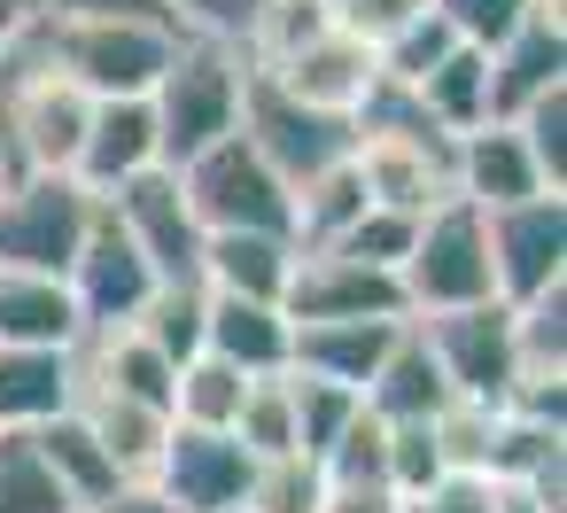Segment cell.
<instances>
[{
	"mask_svg": "<svg viewBox=\"0 0 567 513\" xmlns=\"http://www.w3.org/2000/svg\"><path fill=\"white\" fill-rule=\"evenodd\" d=\"M513 133H520V148H528L536 179H544L551 195H567V86H551L544 102H528V110L513 117Z\"/></svg>",
	"mask_w": 567,
	"mask_h": 513,
	"instance_id": "e575fe53",
	"label": "cell"
},
{
	"mask_svg": "<svg viewBox=\"0 0 567 513\" xmlns=\"http://www.w3.org/2000/svg\"><path fill=\"white\" fill-rule=\"evenodd\" d=\"M404 513H420V505H404Z\"/></svg>",
	"mask_w": 567,
	"mask_h": 513,
	"instance_id": "bcb514c9",
	"label": "cell"
},
{
	"mask_svg": "<svg viewBox=\"0 0 567 513\" xmlns=\"http://www.w3.org/2000/svg\"><path fill=\"white\" fill-rule=\"evenodd\" d=\"M24 17H32V9H24V0H0V48H9V40L24 32Z\"/></svg>",
	"mask_w": 567,
	"mask_h": 513,
	"instance_id": "ee69618b",
	"label": "cell"
},
{
	"mask_svg": "<svg viewBox=\"0 0 567 513\" xmlns=\"http://www.w3.org/2000/svg\"><path fill=\"white\" fill-rule=\"evenodd\" d=\"M551 0H435V17H443V32L458 40V48H474V55H497L528 17H544ZM567 17V9H559Z\"/></svg>",
	"mask_w": 567,
	"mask_h": 513,
	"instance_id": "f546056e",
	"label": "cell"
},
{
	"mask_svg": "<svg viewBox=\"0 0 567 513\" xmlns=\"http://www.w3.org/2000/svg\"><path fill=\"white\" fill-rule=\"evenodd\" d=\"M71 412L86 420V435L110 451V466H117L125 482H148V474H156V451H164V435H172V412H156V404H141V397H110V389H79Z\"/></svg>",
	"mask_w": 567,
	"mask_h": 513,
	"instance_id": "603a6c76",
	"label": "cell"
},
{
	"mask_svg": "<svg viewBox=\"0 0 567 513\" xmlns=\"http://www.w3.org/2000/svg\"><path fill=\"white\" fill-rule=\"evenodd\" d=\"M497 482H482V474H443L427 497H420V513H497Z\"/></svg>",
	"mask_w": 567,
	"mask_h": 513,
	"instance_id": "60d3db41",
	"label": "cell"
},
{
	"mask_svg": "<svg viewBox=\"0 0 567 513\" xmlns=\"http://www.w3.org/2000/svg\"><path fill=\"white\" fill-rule=\"evenodd\" d=\"M358 218H365L358 164H334V172H319V179L296 187V249H334Z\"/></svg>",
	"mask_w": 567,
	"mask_h": 513,
	"instance_id": "83f0119b",
	"label": "cell"
},
{
	"mask_svg": "<svg viewBox=\"0 0 567 513\" xmlns=\"http://www.w3.org/2000/svg\"><path fill=\"white\" fill-rule=\"evenodd\" d=\"M241 397H249V373H234L226 358H187L179 373H172V420L179 428H210V435H234V412H241Z\"/></svg>",
	"mask_w": 567,
	"mask_h": 513,
	"instance_id": "4316f807",
	"label": "cell"
},
{
	"mask_svg": "<svg viewBox=\"0 0 567 513\" xmlns=\"http://www.w3.org/2000/svg\"><path fill=\"white\" fill-rule=\"evenodd\" d=\"M288 265H296V242H280V234H203V265H195V280H203L210 296L280 304Z\"/></svg>",
	"mask_w": 567,
	"mask_h": 513,
	"instance_id": "7402d4cb",
	"label": "cell"
},
{
	"mask_svg": "<svg viewBox=\"0 0 567 513\" xmlns=\"http://www.w3.org/2000/svg\"><path fill=\"white\" fill-rule=\"evenodd\" d=\"M412 102L458 141V133H474V125H489V55H474V48H451L420 86H412Z\"/></svg>",
	"mask_w": 567,
	"mask_h": 513,
	"instance_id": "484cf974",
	"label": "cell"
},
{
	"mask_svg": "<svg viewBox=\"0 0 567 513\" xmlns=\"http://www.w3.org/2000/svg\"><path fill=\"white\" fill-rule=\"evenodd\" d=\"M117 226H125V242L148 257V273L172 288V280H195V265H203V226H195V211H187V195H179V172H141L133 187H117L110 203H102Z\"/></svg>",
	"mask_w": 567,
	"mask_h": 513,
	"instance_id": "7c38bea8",
	"label": "cell"
},
{
	"mask_svg": "<svg viewBox=\"0 0 567 513\" xmlns=\"http://www.w3.org/2000/svg\"><path fill=\"white\" fill-rule=\"evenodd\" d=\"M249 474H257V459H249L234 435H210V428H179V420H172V435H164L148 482H156L179 513H241Z\"/></svg>",
	"mask_w": 567,
	"mask_h": 513,
	"instance_id": "4fadbf2b",
	"label": "cell"
},
{
	"mask_svg": "<svg viewBox=\"0 0 567 513\" xmlns=\"http://www.w3.org/2000/svg\"><path fill=\"white\" fill-rule=\"evenodd\" d=\"M32 451H40V466L55 474V490L71 497V513H94V505H110V497L125 490V474L110 466V451L86 435L79 412H55L48 428H32Z\"/></svg>",
	"mask_w": 567,
	"mask_h": 513,
	"instance_id": "d4e9b609",
	"label": "cell"
},
{
	"mask_svg": "<svg viewBox=\"0 0 567 513\" xmlns=\"http://www.w3.org/2000/svg\"><path fill=\"white\" fill-rule=\"evenodd\" d=\"M71 404H79L71 350H0V428L9 435H32Z\"/></svg>",
	"mask_w": 567,
	"mask_h": 513,
	"instance_id": "44dd1931",
	"label": "cell"
},
{
	"mask_svg": "<svg viewBox=\"0 0 567 513\" xmlns=\"http://www.w3.org/2000/svg\"><path fill=\"white\" fill-rule=\"evenodd\" d=\"M427 358L443 366L451 397L466 404H505L513 389V311L505 304H466V311H435V319H412Z\"/></svg>",
	"mask_w": 567,
	"mask_h": 513,
	"instance_id": "8fae6325",
	"label": "cell"
},
{
	"mask_svg": "<svg viewBox=\"0 0 567 513\" xmlns=\"http://www.w3.org/2000/svg\"><path fill=\"white\" fill-rule=\"evenodd\" d=\"M427 9H435V0H334V24H342L358 48L381 55V48H389L396 32H412Z\"/></svg>",
	"mask_w": 567,
	"mask_h": 513,
	"instance_id": "f35d334b",
	"label": "cell"
},
{
	"mask_svg": "<svg viewBox=\"0 0 567 513\" xmlns=\"http://www.w3.org/2000/svg\"><path fill=\"white\" fill-rule=\"evenodd\" d=\"M32 40L86 102H148L179 55V32H156V24H40L32 17Z\"/></svg>",
	"mask_w": 567,
	"mask_h": 513,
	"instance_id": "3957f363",
	"label": "cell"
},
{
	"mask_svg": "<svg viewBox=\"0 0 567 513\" xmlns=\"http://www.w3.org/2000/svg\"><path fill=\"white\" fill-rule=\"evenodd\" d=\"M234 443L249 459H288L296 451V404H288V373H265L249 381L241 412H234Z\"/></svg>",
	"mask_w": 567,
	"mask_h": 513,
	"instance_id": "4dcf8cb0",
	"label": "cell"
},
{
	"mask_svg": "<svg viewBox=\"0 0 567 513\" xmlns=\"http://www.w3.org/2000/svg\"><path fill=\"white\" fill-rule=\"evenodd\" d=\"M63 288H71V304H79V327H86V335H110V327H133L164 280H156L148 257L125 242V226H117L110 211H94V226H86V242H79L71 273H63Z\"/></svg>",
	"mask_w": 567,
	"mask_h": 513,
	"instance_id": "9c48e42d",
	"label": "cell"
},
{
	"mask_svg": "<svg viewBox=\"0 0 567 513\" xmlns=\"http://www.w3.org/2000/svg\"><path fill=\"white\" fill-rule=\"evenodd\" d=\"M412 234H420V218H404V211H373V203H365V218L334 242V257H358V265H373V273H396V265L412 257Z\"/></svg>",
	"mask_w": 567,
	"mask_h": 513,
	"instance_id": "d590c367",
	"label": "cell"
},
{
	"mask_svg": "<svg viewBox=\"0 0 567 513\" xmlns=\"http://www.w3.org/2000/svg\"><path fill=\"white\" fill-rule=\"evenodd\" d=\"M288 319L280 304H249V296H210L203 288V350L226 358L234 373L265 381V373H288Z\"/></svg>",
	"mask_w": 567,
	"mask_h": 513,
	"instance_id": "d6986e66",
	"label": "cell"
},
{
	"mask_svg": "<svg viewBox=\"0 0 567 513\" xmlns=\"http://www.w3.org/2000/svg\"><path fill=\"white\" fill-rule=\"evenodd\" d=\"M404 311L435 319V311H466V304H497L489 288V249H482V211L474 203H435L412 234V257L396 265Z\"/></svg>",
	"mask_w": 567,
	"mask_h": 513,
	"instance_id": "5b68a950",
	"label": "cell"
},
{
	"mask_svg": "<svg viewBox=\"0 0 567 513\" xmlns=\"http://www.w3.org/2000/svg\"><path fill=\"white\" fill-rule=\"evenodd\" d=\"M482 249H489V288L505 311L536 304L544 288H567V195L482 211Z\"/></svg>",
	"mask_w": 567,
	"mask_h": 513,
	"instance_id": "52a82bcc",
	"label": "cell"
},
{
	"mask_svg": "<svg viewBox=\"0 0 567 513\" xmlns=\"http://www.w3.org/2000/svg\"><path fill=\"white\" fill-rule=\"evenodd\" d=\"M288 404H296V451L303 459H327V443L350 428L358 397L334 389V381H311V373H288Z\"/></svg>",
	"mask_w": 567,
	"mask_h": 513,
	"instance_id": "836d02e7",
	"label": "cell"
},
{
	"mask_svg": "<svg viewBox=\"0 0 567 513\" xmlns=\"http://www.w3.org/2000/svg\"><path fill=\"white\" fill-rule=\"evenodd\" d=\"M94 102L40 55L32 17L0 48V179H71Z\"/></svg>",
	"mask_w": 567,
	"mask_h": 513,
	"instance_id": "6da1fadb",
	"label": "cell"
},
{
	"mask_svg": "<svg viewBox=\"0 0 567 513\" xmlns=\"http://www.w3.org/2000/svg\"><path fill=\"white\" fill-rule=\"evenodd\" d=\"M451 195L474 203V211H513V203H536L551 187L536 179L513 125H474V133L451 141Z\"/></svg>",
	"mask_w": 567,
	"mask_h": 513,
	"instance_id": "e0dca14e",
	"label": "cell"
},
{
	"mask_svg": "<svg viewBox=\"0 0 567 513\" xmlns=\"http://www.w3.org/2000/svg\"><path fill=\"white\" fill-rule=\"evenodd\" d=\"M241 86H249L241 48H226V40H179L172 71H164L156 94H148L164 172H179V164H195L203 148H218V141L241 133Z\"/></svg>",
	"mask_w": 567,
	"mask_h": 513,
	"instance_id": "7a4b0ae2",
	"label": "cell"
},
{
	"mask_svg": "<svg viewBox=\"0 0 567 513\" xmlns=\"http://www.w3.org/2000/svg\"><path fill=\"white\" fill-rule=\"evenodd\" d=\"M319 513H404V497L389 482H327L319 490Z\"/></svg>",
	"mask_w": 567,
	"mask_h": 513,
	"instance_id": "b9f144b4",
	"label": "cell"
},
{
	"mask_svg": "<svg viewBox=\"0 0 567 513\" xmlns=\"http://www.w3.org/2000/svg\"><path fill=\"white\" fill-rule=\"evenodd\" d=\"M551 86H567V17L544 9L528 17L497 55H489V125H513L528 102H544Z\"/></svg>",
	"mask_w": 567,
	"mask_h": 513,
	"instance_id": "2e32d148",
	"label": "cell"
},
{
	"mask_svg": "<svg viewBox=\"0 0 567 513\" xmlns=\"http://www.w3.org/2000/svg\"><path fill=\"white\" fill-rule=\"evenodd\" d=\"M79 304L63 280L0 273V350H79Z\"/></svg>",
	"mask_w": 567,
	"mask_h": 513,
	"instance_id": "cb8c5ba5",
	"label": "cell"
},
{
	"mask_svg": "<svg viewBox=\"0 0 567 513\" xmlns=\"http://www.w3.org/2000/svg\"><path fill=\"white\" fill-rule=\"evenodd\" d=\"M497 513H536V505H528L520 490H505V497H497Z\"/></svg>",
	"mask_w": 567,
	"mask_h": 513,
	"instance_id": "f6af8a7d",
	"label": "cell"
},
{
	"mask_svg": "<svg viewBox=\"0 0 567 513\" xmlns=\"http://www.w3.org/2000/svg\"><path fill=\"white\" fill-rule=\"evenodd\" d=\"M451 48H458V40H451V32H443V17L427 9V17H420L412 32H396V40H389L373 63H381V79H389V86H420V79H427V71H435Z\"/></svg>",
	"mask_w": 567,
	"mask_h": 513,
	"instance_id": "8d00e7d4",
	"label": "cell"
},
{
	"mask_svg": "<svg viewBox=\"0 0 567 513\" xmlns=\"http://www.w3.org/2000/svg\"><path fill=\"white\" fill-rule=\"evenodd\" d=\"M280 319L288 327H334V319H412L396 273H373L358 257L334 249H296L288 288H280Z\"/></svg>",
	"mask_w": 567,
	"mask_h": 513,
	"instance_id": "30bf717a",
	"label": "cell"
},
{
	"mask_svg": "<svg viewBox=\"0 0 567 513\" xmlns=\"http://www.w3.org/2000/svg\"><path fill=\"white\" fill-rule=\"evenodd\" d=\"M327 9H334V0H327Z\"/></svg>",
	"mask_w": 567,
	"mask_h": 513,
	"instance_id": "7dc6e473",
	"label": "cell"
},
{
	"mask_svg": "<svg viewBox=\"0 0 567 513\" xmlns=\"http://www.w3.org/2000/svg\"><path fill=\"white\" fill-rule=\"evenodd\" d=\"M0 513H71V497L40 466L32 435H9V428H0Z\"/></svg>",
	"mask_w": 567,
	"mask_h": 513,
	"instance_id": "d6a6232c",
	"label": "cell"
},
{
	"mask_svg": "<svg viewBox=\"0 0 567 513\" xmlns=\"http://www.w3.org/2000/svg\"><path fill=\"white\" fill-rule=\"evenodd\" d=\"M319 490H327L319 459H303V451H288V459H257L241 513H319Z\"/></svg>",
	"mask_w": 567,
	"mask_h": 513,
	"instance_id": "1f68e13d",
	"label": "cell"
},
{
	"mask_svg": "<svg viewBox=\"0 0 567 513\" xmlns=\"http://www.w3.org/2000/svg\"><path fill=\"white\" fill-rule=\"evenodd\" d=\"M179 195H187L203 234H280V242H296V195L241 133L203 148L195 164H179Z\"/></svg>",
	"mask_w": 567,
	"mask_h": 513,
	"instance_id": "277c9868",
	"label": "cell"
},
{
	"mask_svg": "<svg viewBox=\"0 0 567 513\" xmlns=\"http://www.w3.org/2000/svg\"><path fill=\"white\" fill-rule=\"evenodd\" d=\"M164 9H172L179 40H226V48H241L265 0H164Z\"/></svg>",
	"mask_w": 567,
	"mask_h": 513,
	"instance_id": "ab89813d",
	"label": "cell"
},
{
	"mask_svg": "<svg viewBox=\"0 0 567 513\" xmlns=\"http://www.w3.org/2000/svg\"><path fill=\"white\" fill-rule=\"evenodd\" d=\"M241 141L288 179V195L303 187V179H319V172H334V164H350V125L342 117H319V110H303V102H288L265 71H249V86H241Z\"/></svg>",
	"mask_w": 567,
	"mask_h": 513,
	"instance_id": "ba28073f",
	"label": "cell"
},
{
	"mask_svg": "<svg viewBox=\"0 0 567 513\" xmlns=\"http://www.w3.org/2000/svg\"><path fill=\"white\" fill-rule=\"evenodd\" d=\"M288 102H303V110H319V117H358V102L373 94V79H381V63H373V48H358L342 24H327L303 55H288L280 71H265Z\"/></svg>",
	"mask_w": 567,
	"mask_h": 513,
	"instance_id": "5bb4252c",
	"label": "cell"
},
{
	"mask_svg": "<svg viewBox=\"0 0 567 513\" xmlns=\"http://www.w3.org/2000/svg\"><path fill=\"white\" fill-rule=\"evenodd\" d=\"M381 428H412V420H435L443 404H451V381H443V366L427 358V342H420V327L404 319V335L389 342V358H381V373L365 381V397H358Z\"/></svg>",
	"mask_w": 567,
	"mask_h": 513,
	"instance_id": "ffe728a7",
	"label": "cell"
},
{
	"mask_svg": "<svg viewBox=\"0 0 567 513\" xmlns=\"http://www.w3.org/2000/svg\"><path fill=\"white\" fill-rule=\"evenodd\" d=\"M94 211L102 203L79 179H0V273L63 280Z\"/></svg>",
	"mask_w": 567,
	"mask_h": 513,
	"instance_id": "8992f818",
	"label": "cell"
},
{
	"mask_svg": "<svg viewBox=\"0 0 567 513\" xmlns=\"http://www.w3.org/2000/svg\"><path fill=\"white\" fill-rule=\"evenodd\" d=\"M40 24H156V32H179L164 0H24Z\"/></svg>",
	"mask_w": 567,
	"mask_h": 513,
	"instance_id": "74e56055",
	"label": "cell"
},
{
	"mask_svg": "<svg viewBox=\"0 0 567 513\" xmlns=\"http://www.w3.org/2000/svg\"><path fill=\"white\" fill-rule=\"evenodd\" d=\"M404 335V319H334V327H296L288 335V373L334 381L350 397H365V381L381 373L389 342Z\"/></svg>",
	"mask_w": 567,
	"mask_h": 513,
	"instance_id": "ac0fdd59",
	"label": "cell"
},
{
	"mask_svg": "<svg viewBox=\"0 0 567 513\" xmlns=\"http://www.w3.org/2000/svg\"><path fill=\"white\" fill-rule=\"evenodd\" d=\"M133 335H141L164 366L203 358V280H172V288H156L148 311L133 319Z\"/></svg>",
	"mask_w": 567,
	"mask_h": 513,
	"instance_id": "f1b7e54d",
	"label": "cell"
},
{
	"mask_svg": "<svg viewBox=\"0 0 567 513\" xmlns=\"http://www.w3.org/2000/svg\"><path fill=\"white\" fill-rule=\"evenodd\" d=\"M94 513H179V505H172L156 482H125V490H117L110 505H94Z\"/></svg>",
	"mask_w": 567,
	"mask_h": 513,
	"instance_id": "7bdbcfd3",
	"label": "cell"
},
{
	"mask_svg": "<svg viewBox=\"0 0 567 513\" xmlns=\"http://www.w3.org/2000/svg\"><path fill=\"white\" fill-rule=\"evenodd\" d=\"M156 164H164V156H156V117H148V102H94L71 179H79L94 203H110L117 187H133V179L156 172Z\"/></svg>",
	"mask_w": 567,
	"mask_h": 513,
	"instance_id": "9a60e30c",
	"label": "cell"
}]
</instances>
